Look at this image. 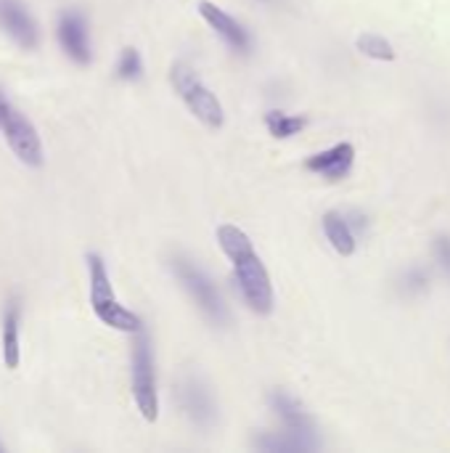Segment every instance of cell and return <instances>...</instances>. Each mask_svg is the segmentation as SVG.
Segmentation results:
<instances>
[{"label": "cell", "mask_w": 450, "mask_h": 453, "mask_svg": "<svg viewBox=\"0 0 450 453\" xmlns=\"http://www.w3.org/2000/svg\"><path fill=\"white\" fill-rule=\"evenodd\" d=\"M3 451H5V446H3V443H0V453H3Z\"/></svg>", "instance_id": "603a6c76"}, {"label": "cell", "mask_w": 450, "mask_h": 453, "mask_svg": "<svg viewBox=\"0 0 450 453\" xmlns=\"http://www.w3.org/2000/svg\"><path fill=\"white\" fill-rule=\"evenodd\" d=\"M268 409L278 419L281 430H286V433L308 441L310 446H316V451L321 449L318 425H316V419L305 411V406L294 395H289L286 390H271L268 393Z\"/></svg>", "instance_id": "9c48e42d"}, {"label": "cell", "mask_w": 450, "mask_h": 453, "mask_svg": "<svg viewBox=\"0 0 450 453\" xmlns=\"http://www.w3.org/2000/svg\"><path fill=\"white\" fill-rule=\"evenodd\" d=\"M170 85L183 101V106L207 127L220 130L225 125V109L220 98L207 88V82L196 74V69L186 61H175L170 66Z\"/></svg>", "instance_id": "277c9868"}, {"label": "cell", "mask_w": 450, "mask_h": 453, "mask_svg": "<svg viewBox=\"0 0 450 453\" xmlns=\"http://www.w3.org/2000/svg\"><path fill=\"white\" fill-rule=\"evenodd\" d=\"M117 77L122 82H138L143 77V58H141V50L127 45L122 48L119 58H117Z\"/></svg>", "instance_id": "d6986e66"}, {"label": "cell", "mask_w": 450, "mask_h": 453, "mask_svg": "<svg viewBox=\"0 0 450 453\" xmlns=\"http://www.w3.org/2000/svg\"><path fill=\"white\" fill-rule=\"evenodd\" d=\"M19 321H21V308L11 303V308L3 316V364L5 369L16 372L21 364V337H19Z\"/></svg>", "instance_id": "5bb4252c"}, {"label": "cell", "mask_w": 450, "mask_h": 453, "mask_svg": "<svg viewBox=\"0 0 450 453\" xmlns=\"http://www.w3.org/2000/svg\"><path fill=\"white\" fill-rule=\"evenodd\" d=\"M56 35H58L61 50H64L77 66H88V64L93 61L90 27H88V19H85L80 11H64V13L58 16Z\"/></svg>", "instance_id": "30bf717a"}, {"label": "cell", "mask_w": 450, "mask_h": 453, "mask_svg": "<svg viewBox=\"0 0 450 453\" xmlns=\"http://www.w3.org/2000/svg\"><path fill=\"white\" fill-rule=\"evenodd\" d=\"M170 271L175 273L178 284L183 287V292L188 295V300L196 305V311L217 329H225L231 324V311L217 289V284L210 279V273L191 260L188 255H172L170 257Z\"/></svg>", "instance_id": "3957f363"}, {"label": "cell", "mask_w": 450, "mask_h": 453, "mask_svg": "<svg viewBox=\"0 0 450 453\" xmlns=\"http://www.w3.org/2000/svg\"><path fill=\"white\" fill-rule=\"evenodd\" d=\"M217 244L231 263L233 281H236L247 308L257 316H271L276 308L273 281H271V273H268L263 257L257 255L252 239L247 236V231L239 228L236 223H223V226H217Z\"/></svg>", "instance_id": "6da1fadb"}, {"label": "cell", "mask_w": 450, "mask_h": 453, "mask_svg": "<svg viewBox=\"0 0 450 453\" xmlns=\"http://www.w3.org/2000/svg\"><path fill=\"white\" fill-rule=\"evenodd\" d=\"M257 3H265V5H276L278 0H257Z\"/></svg>", "instance_id": "7402d4cb"}, {"label": "cell", "mask_w": 450, "mask_h": 453, "mask_svg": "<svg viewBox=\"0 0 450 453\" xmlns=\"http://www.w3.org/2000/svg\"><path fill=\"white\" fill-rule=\"evenodd\" d=\"M8 111V104H5V98H0V122H3V114Z\"/></svg>", "instance_id": "44dd1931"}, {"label": "cell", "mask_w": 450, "mask_h": 453, "mask_svg": "<svg viewBox=\"0 0 450 453\" xmlns=\"http://www.w3.org/2000/svg\"><path fill=\"white\" fill-rule=\"evenodd\" d=\"M263 122H265V130H268L276 141H289V138L300 135V133L308 127V117H302V114H289V111H284V109H268L265 117H263Z\"/></svg>", "instance_id": "2e32d148"}, {"label": "cell", "mask_w": 450, "mask_h": 453, "mask_svg": "<svg viewBox=\"0 0 450 453\" xmlns=\"http://www.w3.org/2000/svg\"><path fill=\"white\" fill-rule=\"evenodd\" d=\"M0 130L5 135L8 149L19 157V162H24L27 167H42V162H45L42 141H40L37 130L29 125V119L21 111L8 106V111L3 114Z\"/></svg>", "instance_id": "ba28073f"}, {"label": "cell", "mask_w": 450, "mask_h": 453, "mask_svg": "<svg viewBox=\"0 0 450 453\" xmlns=\"http://www.w3.org/2000/svg\"><path fill=\"white\" fill-rule=\"evenodd\" d=\"M85 260H88V279H90V308H93L95 319L103 326H109L114 332H122V334H138V332H143L141 316L133 313L130 308H125L119 303L103 257L95 255V252H90Z\"/></svg>", "instance_id": "7a4b0ae2"}, {"label": "cell", "mask_w": 450, "mask_h": 453, "mask_svg": "<svg viewBox=\"0 0 450 453\" xmlns=\"http://www.w3.org/2000/svg\"><path fill=\"white\" fill-rule=\"evenodd\" d=\"M321 228L326 242L332 244V250L342 257H353L358 252V231L350 220L347 212L342 210H329L321 218Z\"/></svg>", "instance_id": "7c38bea8"}, {"label": "cell", "mask_w": 450, "mask_h": 453, "mask_svg": "<svg viewBox=\"0 0 450 453\" xmlns=\"http://www.w3.org/2000/svg\"><path fill=\"white\" fill-rule=\"evenodd\" d=\"M432 255L438 268L443 271V276L450 281V234H438L432 242Z\"/></svg>", "instance_id": "ffe728a7"}, {"label": "cell", "mask_w": 450, "mask_h": 453, "mask_svg": "<svg viewBox=\"0 0 450 453\" xmlns=\"http://www.w3.org/2000/svg\"><path fill=\"white\" fill-rule=\"evenodd\" d=\"M130 390L138 414L154 425L159 419V380H156V358L154 345L146 332L135 334L133 350H130Z\"/></svg>", "instance_id": "5b68a950"}, {"label": "cell", "mask_w": 450, "mask_h": 453, "mask_svg": "<svg viewBox=\"0 0 450 453\" xmlns=\"http://www.w3.org/2000/svg\"><path fill=\"white\" fill-rule=\"evenodd\" d=\"M196 11H199V16L207 21V27L228 45L231 53H236V56H249V53L255 50V37H252V32L247 29V24L239 21L236 16H231L225 8H220V5L212 3V0H199V3H196Z\"/></svg>", "instance_id": "52a82bcc"}, {"label": "cell", "mask_w": 450, "mask_h": 453, "mask_svg": "<svg viewBox=\"0 0 450 453\" xmlns=\"http://www.w3.org/2000/svg\"><path fill=\"white\" fill-rule=\"evenodd\" d=\"M178 411L199 430H212L217 425V401L210 385L196 374H183L175 382Z\"/></svg>", "instance_id": "8992f818"}, {"label": "cell", "mask_w": 450, "mask_h": 453, "mask_svg": "<svg viewBox=\"0 0 450 453\" xmlns=\"http://www.w3.org/2000/svg\"><path fill=\"white\" fill-rule=\"evenodd\" d=\"M355 48L361 56L371 58V61H395L398 58V50L395 45L385 37V35H377V32H363L355 37Z\"/></svg>", "instance_id": "e0dca14e"}, {"label": "cell", "mask_w": 450, "mask_h": 453, "mask_svg": "<svg viewBox=\"0 0 450 453\" xmlns=\"http://www.w3.org/2000/svg\"><path fill=\"white\" fill-rule=\"evenodd\" d=\"M302 167H305L310 175H318V178L332 180V183L345 180V178L353 173V167H355V146H353L350 141L334 143V146H329V149H324V151L310 154V157L302 162Z\"/></svg>", "instance_id": "8fae6325"}, {"label": "cell", "mask_w": 450, "mask_h": 453, "mask_svg": "<svg viewBox=\"0 0 450 453\" xmlns=\"http://www.w3.org/2000/svg\"><path fill=\"white\" fill-rule=\"evenodd\" d=\"M430 271L427 268H422V265H411V268H406L403 273H400V279H398V289H400V295L403 297H408V300H416V297H422V295H427L430 292Z\"/></svg>", "instance_id": "ac0fdd59"}, {"label": "cell", "mask_w": 450, "mask_h": 453, "mask_svg": "<svg viewBox=\"0 0 450 453\" xmlns=\"http://www.w3.org/2000/svg\"><path fill=\"white\" fill-rule=\"evenodd\" d=\"M0 16L3 24L8 29V35L27 50L37 48L40 42V32H37V21L29 16V11L19 3V0H3L0 3Z\"/></svg>", "instance_id": "4fadbf2b"}, {"label": "cell", "mask_w": 450, "mask_h": 453, "mask_svg": "<svg viewBox=\"0 0 450 453\" xmlns=\"http://www.w3.org/2000/svg\"><path fill=\"white\" fill-rule=\"evenodd\" d=\"M252 449L265 453H310L316 451V446H310L308 441L286 433V430H276V433H260L252 438Z\"/></svg>", "instance_id": "9a60e30c"}]
</instances>
